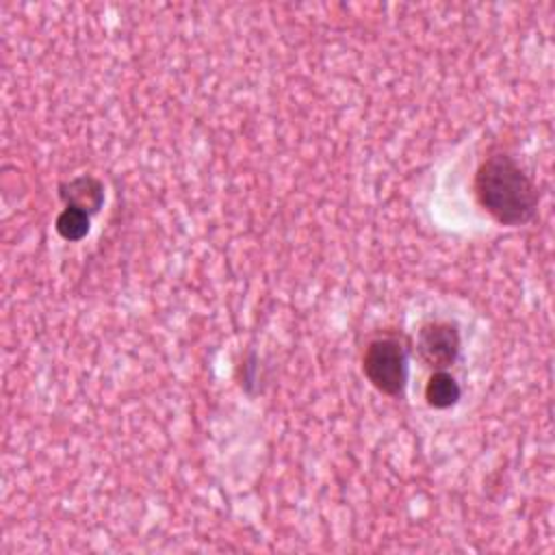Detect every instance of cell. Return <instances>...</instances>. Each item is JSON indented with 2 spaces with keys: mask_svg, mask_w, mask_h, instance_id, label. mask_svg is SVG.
Segmentation results:
<instances>
[{
  "mask_svg": "<svg viewBox=\"0 0 555 555\" xmlns=\"http://www.w3.org/2000/svg\"><path fill=\"white\" fill-rule=\"evenodd\" d=\"M473 189L479 206L501 225H525L538 210V186L509 154L499 152L481 160Z\"/></svg>",
  "mask_w": 555,
  "mask_h": 555,
  "instance_id": "obj_1",
  "label": "cell"
},
{
  "mask_svg": "<svg viewBox=\"0 0 555 555\" xmlns=\"http://www.w3.org/2000/svg\"><path fill=\"white\" fill-rule=\"evenodd\" d=\"M362 371L371 386L382 395L397 397L408 382V349L395 336L373 338L362 358Z\"/></svg>",
  "mask_w": 555,
  "mask_h": 555,
  "instance_id": "obj_2",
  "label": "cell"
},
{
  "mask_svg": "<svg viewBox=\"0 0 555 555\" xmlns=\"http://www.w3.org/2000/svg\"><path fill=\"white\" fill-rule=\"evenodd\" d=\"M460 330L451 321L423 323L416 338V351L421 360L434 371H447L460 356Z\"/></svg>",
  "mask_w": 555,
  "mask_h": 555,
  "instance_id": "obj_3",
  "label": "cell"
},
{
  "mask_svg": "<svg viewBox=\"0 0 555 555\" xmlns=\"http://www.w3.org/2000/svg\"><path fill=\"white\" fill-rule=\"evenodd\" d=\"M59 197L69 208L95 215L104 204V186L93 176H78L59 186Z\"/></svg>",
  "mask_w": 555,
  "mask_h": 555,
  "instance_id": "obj_4",
  "label": "cell"
},
{
  "mask_svg": "<svg viewBox=\"0 0 555 555\" xmlns=\"http://www.w3.org/2000/svg\"><path fill=\"white\" fill-rule=\"evenodd\" d=\"M462 390L453 375L447 371H434L425 384V399L436 410H447L457 403Z\"/></svg>",
  "mask_w": 555,
  "mask_h": 555,
  "instance_id": "obj_5",
  "label": "cell"
},
{
  "mask_svg": "<svg viewBox=\"0 0 555 555\" xmlns=\"http://www.w3.org/2000/svg\"><path fill=\"white\" fill-rule=\"evenodd\" d=\"M59 236L63 241H80L89 234V228H91V215H87L85 210H78V208H69L65 206L59 217H56V223H54Z\"/></svg>",
  "mask_w": 555,
  "mask_h": 555,
  "instance_id": "obj_6",
  "label": "cell"
}]
</instances>
